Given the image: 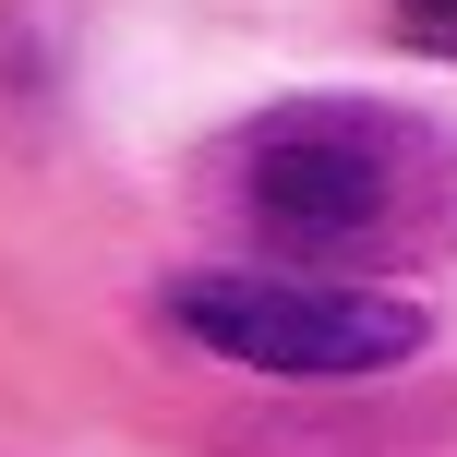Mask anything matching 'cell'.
<instances>
[{
    "instance_id": "cell-1",
    "label": "cell",
    "mask_w": 457,
    "mask_h": 457,
    "mask_svg": "<svg viewBox=\"0 0 457 457\" xmlns=\"http://www.w3.org/2000/svg\"><path fill=\"white\" fill-rule=\"evenodd\" d=\"M217 181L277 265L410 277L457 253V133L397 96H289L217 145Z\"/></svg>"
},
{
    "instance_id": "cell-2",
    "label": "cell",
    "mask_w": 457,
    "mask_h": 457,
    "mask_svg": "<svg viewBox=\"0 0 457 457\" xmlns=\"http://www.w3.org/2000/svg\"><path fill=\"white\" fill-rule=\"evenodd\" d=\"M157 313L181 325L193 349L241 373H277V386H361V373H397L434 325L397 289H337L313 265H265V277H169Z\"/></svg>"
},
{
    "instance_id": "cell-3",
    "label": "cell",
    "mask_w": 457,
    "mask_h": 457,
    "mask_svg": "<svg viewBox=\"0 0 457 457\" xmlns=\"http://www.w3.org/2000/svg\"><path fill=\"white\" fill-rule=\"evenodd\" d=\"M410 12H421V24H434V37H457V0H410Z\"/></svg>"
}]
</instances>
